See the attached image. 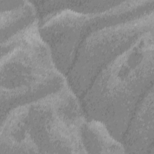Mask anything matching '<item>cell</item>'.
<instances>
[{"instance_id":"cell-7","label":"cell","mask_w":154,"mask_h":154,"mask_svg":"<svg viewBox=\"0 0 154 154\" xmlns=\"http://www.w3.org/2000/svg\"><path fill=\"white\" fill-rule=\"evenodd\" d=\"M82 142L86 153H125L122 143L117 140L101 122L87 119L82 130Z\"/></svg>"},{"instance_id":"cell-10","label":"cell","mask_w":154,"mask_h":154,"mask_svg":"<svg viewBox=\"0 0 154 154\" xmlns=\"http://www.w3.org/2000/svg\"><path fill=\"white\" fill-rule=\"evenodd\" d=\"M22 1H0V11L11 10L20 5Z\"/></svg>"},{"instance_id":"cell-8","label":"cell","mask_w":154,"mask_h":154,"mask_svg":"<svg viewBox=\"0 0 154 154\" xmlns=\"http://www.w3.org/2000/svg\"><path fill=\"white\" fill-rule=\"evenodd\" d=\"M32 2L36 8L38 20L40 22L57 12L66 10L84 14L102 13L119 5L122 1H32Z\"/></svg>"},{"instance_id":"cell-2","label":"cell","mask_w":154,"mask_h":154,"mask_svg":"<svg viewBox=\"0 0 154 154\" xmlns=\"http://www.w3.org/2000/svg\"><path fill=\"white\" fill-rule=\"evenodd\" d=\"M67 84L40 34L38 19L1 43V120Z\"/></svg>"},{"instance_id":"cell-1","label":"cell","mask_w":154,"mask_h":154,"mask_svg":"<svg viewBox=\"0 0 154 154\" xmlns=\"http://www.w3.org/2000/svg\"><path fill=\"white\" fill-rule=\"evenodd\" d=\"M153 31L99 71L80 100L87 119L102 122L122 141L134 111L153 85Z\"/></svg>"},{"instance_id":"cell-6","label":"cell","mask_w":154,"mask_h":154,"mask_svg":"<svg viewBox=\"0 0 154 154\" xmlns=\"http://www.w3.org/2000/svg\"><path fill=\"white\" fill-rule=\"evenodd\" d=\"M153 85L138 103L122 143L125 153L154 154Z\"/></svg>"},{"instance_id":"cell-3","label":"cell","mask_w":154,"mask_h":154,"mask_svg":"<svg viewBox=\"0 0 154 154\" xmlns=\"http://www.w3.org/2000/svg\"><path fill=\"white\" fill-rule=\"evenodd\" d=\"M16 113L14 143L19 153H86L82 130L87 118L68 84L16 107Z\"/></svg>"},{"instance_id":"cell-9","label":"cell","mask_w":154,"mask_h":154,"mask_svg":"<svg viewBox=\"0 0 154 154\" xmlns=\"http://www.w3.org/2000/svg\"><path fill=\"white\" fill-rule=\"evenodd\" d=\"M1 43L38 19V13L34 3L22 1L18 7L1 11Z\"/></svg>"},{"instance_id":"cell-5","label":"cell","mask_w":154,"mask_h":154,"mask_svg":"<svg viewBox=\"0 0 154 154\" xmlns=\"http://www.w3.org/2000/svg\"><path fill=\"white\" fill-rule=\"evenodd\" d=\"M154 11L96 29L81 42L66 76L68 85L81 99L101 69L143 35L153 31Z\"/></svg>"},{"instance_id":"cell-4","label":"cell","mask_w":154,"mask_h":154,"mask_svg":"<svg viewBox=\"0 0 154 154\" xmlns=\"http://www.w3.org/2000/svg\"><path fill=\"white\" fill-rule=\"evenodd\" d=\"M154 11V0L125 1L99 13L84 14L66 10L39 22L40 32L48 45L58 69L66 76L84 38L105 26Z\"/></svg>"}]
</instances>
